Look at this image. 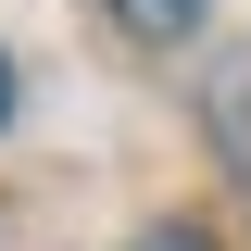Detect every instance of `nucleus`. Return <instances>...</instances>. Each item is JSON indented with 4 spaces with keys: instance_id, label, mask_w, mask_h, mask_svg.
<instances>
[{
    "instance_id": "4",
    "label": "nucleus",
    "mask_w": 251,
    "mask_h": 251,
    "mask_svg": "<svg viewBox=\"0 0 251 251\" xmlns=\"http://www.w3.org/2000/svg\"><path fill=\"white\" fill-rule=\"evenodd\" d=\"M0 126H13V63H0Z\"/></svg>"
},
{
    "instance_id": "2",
    "label": "nucleus",
    "mask_w": 251,
    "mask_h": 251,
    "mask_svg": "<svg viewBox=\"0 0 251 251\" xmlns=\"http://www.w3.org/2000/svg\"><path fill=\"white\" fill-rule=\"evenodd\" d=\"M201 13H214V0H113V25H126V38H151V50H176Z\"/></svg>"
},
{
    "instance_id": "3",
    "label": "nucleus",
    "mask_w": 251,
    "mask_h": 251,
    "mask_svg": "<svg viewBox=\"0 0 251 251\" xmlns=\"http://www.w3.org/2000/svg\"><path fill=\"white\" fill-rule=\"evenodd\" d=\"M138 251H214L201 226H138Z\"/></svg>"
},
{
    "instance_id": "1",
    "label": "nucleus",
    "mask_w": 251,
    "mask_h": 251,
    "mask_svg": "<svg viewBox=\"0 0 251 251\" xmlns=\"http://www.w3.org/2000/svg\"><path fill=\"white\" fill-rule=\"evenodd\" d=\"M201 113H214V151H226V163H239V176H251V63H226V75H214V100H201Z\"/></svg>"
}]
</instances>
